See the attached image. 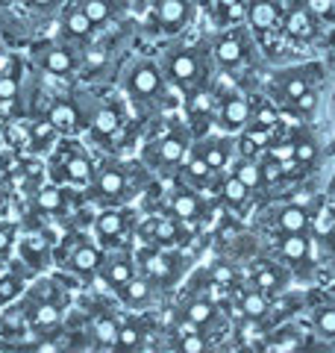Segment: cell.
Listing matches in <instances>:
<instances>
[{"label": "cell", "mask_w": 335, "mask_h": 353, "mask_svg": "<svg viewBox=\"0 0 335 353\" xmlns=\"http://www.w3.org/2000/svg\"><path fill=\"white\" fill-rule=\"evenodd\" d=\"M162 71L168 77V83L180 92H192L197 85L212 83V44L194 41V44H174L162 53Z\"/></svg>", "instance_id": "6da1fadb"}, {"label": "cell", "mask_w": 335, "mask_h": 353, "mask_svg": "<svg viewBox=\"0 0 335 353\" xmlns=\"http://www.w3.org/2000/svg\"><path fill=\"white\" fill-rule=\"evenodd\" d=\"M68 315V297L56 280H41L30 289V297L24 301V318L27 327H32L41 336H53L65 327Z\"/></svg>", "instance_id": "7a4b0ae2"}, {"label": "cell", "mask_w": 335, "mask_h": 353, "mask_svg": "<svg viewBox=\"0 0 335 353\" xmlns=\"http://www.w3.org/2000/svg\"><path fill=\"white\" fill-rule=\"evenodd\" d=\"M48 174L53 183L74 185V189H88L97 176V165L92 159V153H88L80 141L74 136H65L50 153Z\"/></svg>", "instance_id": "3957f363"}, {"label": "cell", "mask_w": 335, "mask_h": 353, "mask_svg": "<svg viewBox=\"0 0 335 353\" xmlns=\"http://www.w3.org/2000/svg\"><path fill=\"white\" fill-rule=\"evenodd\" d=\"M144 185V176H136V168L127 162H106L103 168H97L94 183L88 185L92 197L97 203H130L132 194H139Z\"/></svg>", "instance_id": "277c9868"}, {"label": "cell", "mask_w": 335, "mask_h": 353, "mask_svg": "<svg viewBox=\"0 0 335 353\" xmlns=\"http://www.w3.org/2000/svg\"><path fill=\"white\" fill-rule=\"evenodd\" d=\"M106 259V248L97 245V239H85L83 233H65L62 241L56 245V262L62 265V268H68L71 274L77 277H97L100 274V265Z\"/></svg>", "instance_id": "5b68a950"}, {"label": "cell", "mask_w": 335, "mask_h": 353, "mask_svg": "<svg viewBox=\"0 0 335 353\" xmlns=\"http://www.w3.org/2000/svg\"><path fill=\"white\" fill-rule=\"evenodd\" d=\"M192 141H194V132L188 124H171L162 136L150 139L144 145V162L156 171H174L185 162L188 150H192Z\"/></svg>", "instance_id": "8992f818"}, {"label": "cell", "mask_w": 335, "mask_h": 353, "mask_svg": "<svg viewBox=\"0 0 335 353\" xmlns=\"http://www.w3.org/2000/svg\"><path fill=\"white\" fill-rule=\"evenodd\" d=\"M168 85L171 83H168V77L162 71V62L150 59V57H141L136 62H130V68L124 74V92L130 97V103H139V106L162 101Z\"/></svg>", "instance_id": "52a82bcc"}, {"label": "cell", "mask_w": 335, "mask_h": 353, "mask_svg": "<svg viewBox=\"0 0 335 353\" xmlns=\"http://www.w3.org/2000/svg\"><path fill=\"white\" fill-rule=\"evenodd\" d=\"M136 262H139V271L144 277H150L159 289H171L185 274V256L176 248L141 245L136 248Z\"/></svg>", "instance_id": "ba28073f"}, {"label": "cell", "mask_w": 335, "mask_h": 353, "mask_svg": "<svg viewBox=\"0 0 335 353\" xmlns=\"http://www.w3.org/2000/svg\"><path fill=\"white\" fill-rule=\"evenodd\" d=\"M136 215L127 203H112L106 209H100L94 215V239L97 245H103L106 250H118V248H130L127 241L136 236Z\"/></svg>", "instance_id": "9c48e42d"}, {"label": "cell", "mask_w": 335, "mask_h": 353, "mask_svg": "<svg viewBox=\"0 0 335 353\" xmlns=\"http://www.w3.org/2000/svg\"><path fill=\"white\" fill-rule=\"evenodd\" d=\"M250 53H253L250 27H227L212 41V59L223 71H238L241 65L250 62Z\"/></svg>", "instance_id": "30bf717a"}, {"label": "cell", "mask_w": 335, "mask_h": 353, "mask_svg": "<svg viewBox=\"0 0 335 353\" xmlns=\"http://www.w3.org/2000/svg\"><path fill=\"white\" fill-rule=\"evenodd\" d=\"M185 227L168 212L144 215L136 224V239L141 245H162V248H183L185 245Z\"/></svg>", "instance_id": "8fae6325"}, {"label": "cell", "mask_w": 335, "mask_h": 353, "mask_svg": "<svg viewBox=\"0 0 335 353\" xmlns=\"http://www.w3.org/2000/svg\"><path fill=\"white\" fill-rule=\"evenodd\" d=\"M318 85V65H303V68H285L271 77V97L276 103L288 109L300 94H306L309 88Z\"/></svg>", "instance_id": "7c38bea8"}, {"label": "cell", "mask_w": 335, "mask_h": 353, "mask_svg": "<svg viewBox=\"0 0 335 353\" xmlns=\"http://www.w3.org/2000/svg\"><path fill=\"white\" fill-rule=\"evenodd\" d=\"M162 212L174 215L176 221H183V224H197V221L206 218V201H203V192L192 189V185H185L176 180V189L165 197V206Z\"/></svg>", "instance_id": "4fadbf2b"}, {"label": "cell", "mask_w": 335, "mask_h": 353, "mask_svg": "<svg viewBox=\"0 0 335 353\" xmlns=\"http://www.w3.org/2000/svg\"><path fill=\"white\" fill-rule=\"evenodd\" d=\"M32 57L41 65L48 74L53 77H71L77 68H80V53L74 50V44L68 41H44L32 50Z\"/></svg>", "instance_id": "5bb4252c"}, {"label": "cell", "mask_w": 335, "mask_h": 353, "mask_svg": "<svg viewBox=\"0 0 335 353\" xmlns=\"http://www.w3.org/2000/svg\"><path fill=\"white\" fill-rule=\"evenodd\" d=\"M194 18V0H153V24L165 36L183 32Z\"/></svg>", "instance_id": "9a60e30c"}, {"label": "cell", "mask_w": 335, "mask_h": 353, "mask_svg": "<svg viewBox=\"0 0 335 353\" xmlns=\"http://www.w3.org/2000/svg\"><path fill=\"white\" fill-rule=\"evenodd\" d=\"M283 21H285L283 0H247V9H244V24H247L259 39H265L267 32L283 30Z\"/></svg>", "instance_id": "2e32d148"}, {"label": "cell", "mask_w": 335, "mask_h": 353, "mask_svg": "<svg viewBox=\"0 0 335 353\" xmlns=\"http://www.w3.org/2000/svg\"><path fill=\"white\" fill-rule=\"evenodd\" d=\"M139 274V262H136V250L132 248H118V250H106V259L100 265L97 277L109 285L112 292L121 289L127 280H132Z\"/></svg>", "instance_id": "e0dca14e"}, {"label": "cell", "mask_w": 335, "mask_h": 353, "mask_svg": "<svg viewBox=\"0 0 335 353\" xmlns=\"http://www.w3.org/2000/svg\"><path fill=\"white\" fill-rule=\"evenodd\" d=\"M192 148L203 153V159L209 162L212 171H230V165L236 162L238 157V141H232L230 132H221V136H203V139H194Z\"/></svg>", "instance_id": "ac0fdd59"}, {"label": "cell", "mask_w": 335, "mask_h": 353, "mask_svg": "<svg viewBox=\"0 0 335 353\" xmlns=\"http://www.w3.org/2000/svg\"><path fill=\"white\" fill-rule=\"evenodd\" d=\"M253 121V103L244 94L232 92V94H221L218 103V127L221 132H230V136H238V132Z\"/></svg>", "instance_id": "d6986e66"}, {"label": "cell", "mask_w": 335, "mask_h": 353, "mask_svg": "<svg viewBox=\"0 0 335 353\" xmlns=\"http://www.w3.org/2000/svg\"><path fill=\"white\" fill-rule=\"evenodd\" d=\"M309 336L303 333V327L288 321V324H279L276 330H267V333L259 339L256 350H265V353H294V350H306L309 345Z\"/></svg>", "instance_id": "ffe728a7"}, {"label": "cell", "mask_w": 335, "mask_h": 353, "mask_svg": "<svg viewBox=\"0 0 335 353\" xmlns=\"http://www.w3.org/2000/svg\"><path fill=\"white\" fill-rule=\"evenodd\" d=\"M159 285H156L150 277H144V274L139 271L132 280H127L121 289H115L118 301L124 303L127 309H132V312H144V309H153L156 303H159Z\"/></svg>", "instance_id": "44dd1931"}, {"label": "cell", "mask_w": 335, "mask_h": 353, "mask_svg": "<svg viewBox=\"0 0 335 353\" xmlns=\"http://www.w3.org/2000/svg\"><path fill=\"white\" fill-rule=\"evenodd\" d=\"M250 285L262 289L265 294L279 297L292 285V268L285 262H256L250 265Z\"/></svg>", "instance_id": "7402d4cb"}, {"label": "cell", "mask_w": 335, "mask_h": 353, "mask_svg": "<svg viewBox=\"0 0 335 353\" xmlns=\"http://www.w3.org/2000/svg\"><path fill=\"white\" fill-rule=\"evenodd\" d=\"M267 227L274 230L276 236H285V233H309L312 230V212L309 206L303 203H285V206H276L267 212Z\"/></svg>", "instance_id": "603a6c76"}, {"label": "cell", "mask_w": 335, "mask_h": 353, "mask_svg": "<svg viewBox=\"0 0 335 353\" xmlns=\"http://www.w3.org/2000/svg\"><path fill=\"white\" fill-rule=\"evenodd\" d=\"M124 121H127V112L118 101H97L88 109V127H92L97 139H112L115 132H121Z\"/></svg>", "instance_id": "cb8c5ba5"}, {"label": "cell", "mask_w": 335, "mask_h": 353, "mask_svg": "<svg viewBox=\"0 0 335 353\" xmlns=\"http://www.w3.org/2000/svg\"><path fill=\"white\" fill-rule=\"evenodd\" d=\"M183 321L188 330H200V333L209 336V330H218L223 318H221V309L215 306V301H212L209 294H197L183 306Z\"/></svg>", "instance_id": "d4e9b609"}, {"label": "cell", "mask_w": 335, "mask_h": 353, "mask_svg": "<svg viewBox=\"0 0 335 353\" xmlns=\"http://www.w3.org/2000/svg\"><path fill=\"white\" fill-rule=\"evenodd\" d=\"M44 118H48L50 124L56 127L59 136H77V132L88 124L85 109L80 103H74V101H53Z\"/></svg>", "instance_id": "484cf974"}, {"label": "cell", "mask_w": 335, "mask_h": 353, "mask_svg": "<svg viewBox=\"0 0 335 353\" xmlns=\"http://www.w3.org/2000/svg\"><path fill=\"white\" fill-rule=\"evenodd\" d=\"M94 24H92V18L85 15V9L80 6V0H74V3H68L65 6V12H62V36H65V41L68 44H77V48H85L88 41H92V36H94Z\"/></svg>", "instance_id": "4316f807"}, {"label": "cell", "mask_w": 335, "mask_h": 353, "mask_svg": "<svg viewBox=\"0 0 335 353\" xmlns=\"http://www.w3.org/2000/svg\"><path fill=\"white\" fill-rule=\"evenodd\" d=\"M318 24H321V21L309 12L303 0H297L294 6L285 9L283 32H285V36L292 39V41H312V39L318 36Z\"/></svg>", "instance_id": "83f0119b"}, {"label": "cell", "mask_w": 335, "mask_h": 353, "mask_svg": "<svg viewBox=\"0 0 335 353\" xmlns=\"http://www.w3.org/2000/svg\"><path fill=\"white\" fill-rule=\"evenodd\" d=\"M276 256H279V262H285L292 271L309 265V259H312L309 233H285V236H276Z\"/></svg>", "instance_id": "f1b7e54d"}, {"label": "cell", "mask_w": 335, "mask_h": 353, "mask_svg": "<svg viewBox=\"0 0 335 353\" xmlns=\"http://www.w3.org/2000/svg\"><path fill=\"white\" fill-rule=\"evenodd\" d=\"M238 309L247 324H267L274 315V297L265 294L262 289H256V285H250V289L238 292Z\"/></svg>", "instance_id": "f546056e"}, {"label": "cell", "mask_w": 335, "mask_h": 353, "mask_svg": "<svg viewBox=\"0 0 335 353\" xmlns=\"http://www.w3.org/2000/svg\"><path fill=\"white\" fill-rule=\"evenodd\" d=\"M50 245H48V239L39 236V233H30L18 241V256L21 262L27 265L30 271H44L50 265Z\"/></svg>", "instance_id": "4dcf8cb0"}, {"label": "cell", "mask_w": 335, "mask_h": 353, "mask_svg": "<svg viewBox=\"0 0 335 353\" xmlns=\"http://www.w3.org/2000/svg\"><path fill=\"white\" fill-rule=\"evenodd\" d=\"M215 192H218V201L227 206V209H232V212H244V209L250 206V194L253 192L232 171H227V176L221 180V185H218Z\"/></svg>", "instance_id": "1f68e13d"}, {"label": "cell", "mask_w": 335, "mask_h": 353, "mask_svg": "<svg viewBox=\"0 0 335 353\" xmlns=\"http://www.w3.org/2000/svg\"><path fill=\"white\" fill-rule=\"evenodd\" d=\"M32 203H36V209L41 215H65V209H68V192H65L62 183L50 180L48 185H41L36 192Z\"/></svg>", "instance_id": "d6a6232c"}, {"label": "cell", "mask_w": 335, "mask_h": 353, "mask_svg": "<svg viewBox=\"0 0 335 353\" xmlns=\"http://www.w3.org/2000/svg\"><path fill=\"white\" fill-rule=\"evenodd\" d=\"M130 0H80V6L85 9V15L92 18L94 27H106L115 18H121L127 12Z\"/></svg>", "instance_id": "836d02e7"}, {"label": "cell", "mask_w": 335, "mask_h": 353, "mask_svg": "<svg viewBox=\"0 0 335 353\" xmlns=\"http://www.w3.org/2000/svg\"><path fill=\"white\" fill-rule=\"evenodd\" d=\"M144 341H148V324L141 318H127L121 321V330H118V341H115V350H141Z\"/></svg>", "instance_id": "e575fe53"}, {"label": "cell", "mask_w": 335, "mask_h": 353, "mask_svg": "<svg viewBox=\"0 0 335 353\" xmlns=\"http://www.w3.org/2000/svg\"><path fill=\"white\" fill-rule=\"evenodd\" d=\"M230 171L238 176V180L247 185L250 192L256 189H262L265 185V174H262V162L256 159V157H236V162L230 165Z\"/></svg>", "instance_id": "d590c367"}, {"label": "cell", "mask_w": 335, "mask_h": 353, "mask_svg": "<svg viewBox=\"0 0 335 353\" xmlns=\"http://www.w3.org/2000/svg\"><path fill=\"white\" fill-rule=\"evenodd\" d=\"M312 330L318 339L335 341V301H323L312 309Z\"/></svg>", "instance_id": "8d00e7d4"}, {"label": "cell", "mask_w": 335, "mask_h": 353, "mask_svg": "<svg viewBox=\"0 0 335 353\" xmlns=\"http://www.w3.org/2000/svg\"><path fill=\"white\" fill-rule=\"evenodd\" d=\"M294 145H297V150H294V162L300 165V168H309V165L318 159V153H321L318 139L312 136V132H294Z\"/></svg>", "instance_id": "74e56055"}, {"label": "cell", "mask_w": 335, "mask_h": 353, "mask_svg": "<svg viewBox=\"0 0 335 353\" xmlns=\"http://www.w3.org/2000/svg\"><path fill=\"white\" fill-rule=\"evenodd\" d=\"M56 139H59V132H56V127L50 124L48 118H41V121H36V124L30 127V141H32V148L50 150Z\"/></svg>", "instance_id": "f35d334b"}, {"label": "cell", "mask_w": 335, "mask_h": 353, "mask_svg": "<svg viewBox=\"0 0 335 353\" xmlns=\"http://www.w3.org/2000/svg\"><path fill=\"white\" fill-rule=\"evenodd\" d=\"M24 289H27L24 274H3V277H0V306L12 303L18 294H24Z\"/></svg>", "instance_id": "ab89813d"}, {"label": "cell", "mask_w": 335, "mask_h": 353, "mask_svg": "<svg viewBox=\"0 0 335 353\" xmlns=\"http://www.w3.org/2000/svg\"><path fill=\"white\" fill-rule=\"evenodd\" d=\"M176 350H183V353H206V350H212V345H209L206 333L192 330V333H185V336L176 339Z\"/></svg>", "instance_id": "60d3db41"}, {"label": "cell", "mask_w": 335, "mask_h": 353, "mask_svg": "<svg viewBox=\"0 0 335 353\" xmlns=\"http://www.w3.org/2000/svg\"><path fill=\"white\" fill-rule=\"evenodd\" d=\"M318 103H321V92H318V85H315V88H309L306 94H300L297 101L288 106V112H294V115H300V118H309V115L318 109Z\"/></svg>", "instance_id": "b9f144b4"}, {"label": "cell", "mask_w": 335, "mask_h": 353, "mask_svg": "<svg viewBox=\"0 0 335 353\" xmlns=\"http://www.w3.org/2000/svg\"><path fill=\"white\" fill-rule=\"evenodd\" d=\"M253 121H259V124H267V127H276L279 124V106L271 101H262L253 106Z\"/></svg>", "instance_id": "7bdbcfd3"}, {"label": "cell", "mask_w": 335, "mask_h": 353, "mask_svg": "<svg viewBox=\"0 0 335 353\" xmlns=\"http://www.w3.org/2000/svg\"><path fill=\"white\" fill-rule=\"evenodd\" d=\"M303 3L318 21H332L335 18V0H303Z\"/></svg>", "instance_id": "ee69618b"}, {"label": "cell", "mask_w": 335, "mask_h": 353, "mask_svg": "<svg viewBox=\"0 0 335 353\" xmlns=\"http://www.w3.org/2000/svg\"><path fill=\"white\" fill-rule=\"evenodd\" d=\"M15 239H18V230L12 221H0V256H6L15 248Z\"/></svg>", "instance_id": "f6af8a7d"}, {"label": "cell", "mask_w": 335, "mask_h": 353, "mask_svg": "<svg viewBox=\"0 0 335 353\" xmlns=\"http://www.w3.org/2000/svg\"><path fill=\"white\" fill-rule=\"evenodd\" d=\"M18 77L15 74H0V101H12V97L18 94Z\"/></svg>", "instance_id": "bcb514c9"}, {"label": "cell", "mask_w": 335, "mask_h": 353, "mask_svg": "<svg viewBox=\"0 0 335 353\" xmlns=\"http://www.w3.org/2000/svg\"><path fill=\"white\" fill-rule=\"evenodd\" d=\"M15 333V330H12V324H9L6 321V318L3 315H0V341H3V339H9V336H12Z\"/></svg>", "instance_id": "7dc6e473"}, {"label": "cell", "mask_w": 335, "mask_h": 353, "mask_svg": "<svg viewBox=\"0 0 335 353\" xmlns=\"http://www.w3.org/2000/svg\"><path fill=\"white\" fill-rule=\"evenodd\" d=\"M30 3L39 9H53V6H59V0H30Z\"/></svg>", "instance_id": "c3c4849f"}, {"label": "cell", "mask_w": 335, "mask_h": 353, "mask_svg": "<svg viewBox=\"0 0 335 353\" xmlns=\"http://www.w3.org/2000/svg\"><path fill=\"white\" fill-rule=\"evenodd\" d=\"M9 65H12V57L0 53V74H9Z\"/></svg>", "instance_id": "681fc988"}]
</instances>
